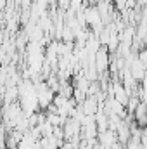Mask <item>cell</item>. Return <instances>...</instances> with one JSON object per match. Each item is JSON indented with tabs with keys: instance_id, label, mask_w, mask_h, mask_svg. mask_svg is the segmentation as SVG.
Returning <instances> with one entry per match:
<instances>
[{
	"instance_id": "1",
	"label": "cell",
	"mask_w": 147,
	"mask_h": 149,
	"mask_svg": "<svg viewBox=\"0 0 147 149\" xmlns=\"http://www.w3.org/2000/svg\"><path fill=\"white\" fill-rule=\"evenodd\" d=\"M139 61L142 63V66L147 70V49H140L139 50Z\"/></svg>"
}]
</instances>
